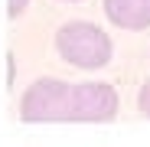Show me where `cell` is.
I'll return each mask as SVG.
<instances>
[{
	"label": "cell",
	"mask_w": 150,
	"mask_h": 147,
	"mask_svg": "<svg viewBox=\"0 0 150 147\" xmlns=\"http://www.w3.org/2000/svg\"><path fill=\"white\" fill-rule=\"evenodd\" d=\"M137 105H140V111L150 118V82H144V88H140V95H137Z\"/></svg>",
	"instance_id": "cell-4"
},
{
	"label": "cell",
	"mask_w": 150,
	"mask_h": 147,
	"mask_svg": "<svg viewBox=\"0 0 150 147\" xmlns=\"http://www.w3.org/2000/svg\"><path fill=\"white\" fill-rule=\"evenodd\" d=\"M105 13L121 30H147L150 26V0H105Z\"/></svg>",
	"instance_id": "cell-3"
},
{
	"label": "cell",
	"mask_w": 150,
	"mask_h": 147,
	"mask_svg": "<svg viewBox=\"0 0 150 147\" xmlns=\"http://www.w3.org/2000/svg\"><path fill=\"white\" fill-rule=\"evenodd\" d=\"M23 121H111L117 114V92L105 82L65 85L59 79H36L20 98Z\"/></svg>",
	"instance_id": "cell-1"
},
{
	"label": "cell",
	"mask_w": 150,
	"mask_h": 147,
	"mask_svg": "<svg viewBox=\"0 0 150 147\" xmlns=\"http://www.w3.org/2000/svg\"><path fill=\"white\" fill-rule=\"evenodd\" d=\"M26 4L30 0H10V16H20L23 10H26Z\"/></svg>",
	"instance_id": "cell-5"
},
{
	"label": "cell",
	"mask_w": 150,
	"mask_h": 147,
	"mask_svg": "<svg viewBox=\"0 0 150 147\" xmlns=\"http://www.w3.org/2000/svg\"><path fill=\"white\" fill-rule=\"evenodd\" d=\"M56 49L69 65L101 69L111 62V39L95 23H65L56 33Z\"/></svg>",
	"instance_id": "cell-2"
}]
</instances>
